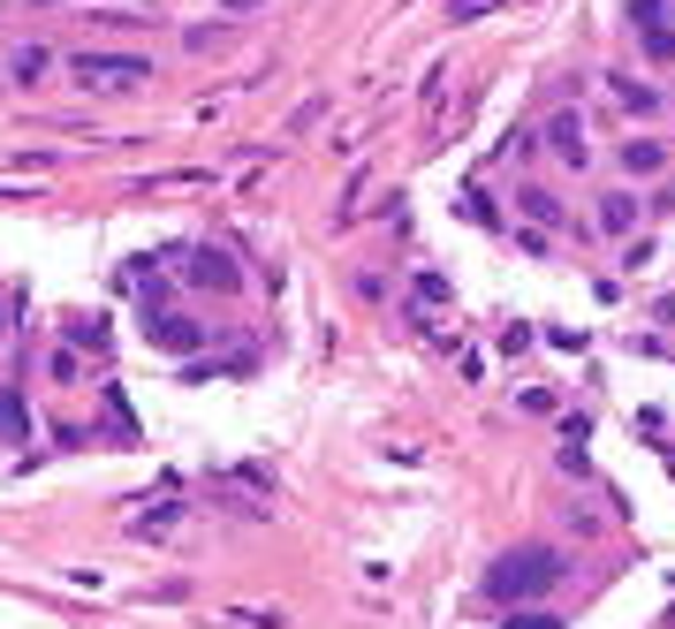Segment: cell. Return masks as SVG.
I'll return each mask as SVG.
<instances>
[{
	"label": "cell",
	"instance_id": "8",
	"mask_svg": "<svg viewBox=\"0 0 675 629\" xmlns=\"http://www.w3.org/2000/svg\"><path fill=\"white\" fill-rule=\"evenodd\" d=\"M516 206H524V220H532V228H562V220H569V206L554 198L547 182H524V190H516Z\"/></svg>",
	"mask_w": 675,
	"mask_h": 629
},
{
	"label": "cell",
	"instance_id": "4",
	"mask_svg": "<svg viewBox=\"0 0 675 629\" xmlns=\"http://www.w3.org/2000/svg\"><path fill=\"white\" fill-rule=\"evenodd\" d=\"M539 144H547V152H554V160H562V168H577V174L592 168V144H585V114H577V107H562V114H554V122L539 129Z\"/></svg>",
	"mask_w": 675,
	"mask_h": 629
},
{
	"label": "cell",
	"instance_id": "15",
	"mask_svg": "<svg viewBox=\"0 0 675 629\" xmlns=\"http://www.w3.org/2000/svg\"><path fill=\"white\" fill-rule=\"evenodd\" d=\"M494 8H508V0H448L456 23H478V16H494Z\"/></svg>",
	"mask_w": 675,
	"mask_h": 629
},
{
	"label": "cell",
	"instance_id": "5",
	"mask_svg": "<svg viewBox=\"0 0 675 629\" xmlns=\"http://www.w3.org/2000/svg\"><path fill=\"white\" fill-rule=\"evenodd\" d=\"M190 289H220V296H236V289H244V266L220 251V243H198V251H190Z\"/></svg>",
	"mask_w": 675,
	"mask_h": 629
},
{
	"label": "cell",
	"instance_id": "11",
	"mask_svg": "<svg viewBox=\"0 0 675 629\" xmlns=\"http://www.w3.org/2000/svg\"><path fill=\"white\" fill-rule=\"evenodd\" d=\"M615 99H623L631 114H661V91H653V84H637V77H615Z\"/></svg>",
	"mask_w": 675,
	"mask_h": 629
},
{
	"label": "cell",
	"instance_id": "2",
	"mask_svg": "<svg viewBox=\"0 0 675 629\" xmlns=\"http://www.w3.org/2000/svg\"><path fill=\"white\" fill-rule=\"evenodd\" d=\"M69 77L85 91H137V84H152V61L145 53H77Z\"/></svg>",
	"mask_w": 675,
	"mask_h": 629
},
{
	"label": "cell",
	"instance_id": "9",
	"mask_svg": "<svg viewBox=\"0 0 675 629\" xmlns=\"http://www.w3.org/2000/svg\"><path fill=\"white\" fill-rule=\"evenodd\" d=\"M668 168V144H661V137H631V144H623V174H631V182H645V174H661Z\"/></svg>",
	"mask_w": 675,
	"mask_h": 629
},
{
	"label": "cell",
	"instance_id": "1",
	"mask_svg": "<svg viewBox=\"0 0 675 629\" xmlns=\"http://www.w3.org/2000/svg\"><path fill=\"white\" fill-rule=\"evenodd\" d=\"M562 577H569L562 546H516V553H502V561L486 569V599H494V607H532V599H547Z\"/></svg>",
	"mask_w": 675,
	"mask_h": 629
},
{
	"label": "cell",
	"instance_id": "14",
	"mask_svg": "<svg viewBox=\"0 0 675 629\" xmlns=\"http://www.w3.org/2000/svg\"><path fill=\"white\" fill-rule=\"evenodd\" d=\"M456 212H470V220H478V228H502V212L486 206V190H464V198H456Z\"/></svg>",
	"mask_w": 675,
	"mask_h": 629
},
{
	"label": "cell",
	"instance_id": "3",
	"mask_svg": "<svg viewBox=\"0 0 675 629\" xmlns=\"http://www.w3.org/2000/svg\"><path fill=\"white\" fill-rule=\"evenodd\" d=\"M145 341L160 349V357H198L212 341L206 319H190V311H160V319H145Z\"/></svg>",
	"mask_w": 675,
	"mask_h": 629
},
{
	"label": "cell",
	"instance_id": "6",
	"mask_svg": "<svg viewBox=\"0 0 675 629\" xmlns=\"http://www.w3.org/2000/svg\"><path fill=\"white\" fill-rule=\"evenodd\" d=\"M637 212H645L637 190H607L599 212H592V228H599V236H615V243H631V236H637Z\"/></svg>",
	"mask_w": 675,
	"mask_h": 629
},
{
	"label": "cell",
	"instance_id": "12",
	"mask_svg": "<svg viewBox=\"0 0 675 629\" xmlns=\"http://www.w3.org/2000/svg\"><path fill=\"white\" fill-rule=\"evenodd\" d=\"M69 349H107V319H61Z\"/></svg>",
	"mask_w": 675,
	"mask_h": 629
},
{
	"label": "cell",
	"instance_id": "13",
	"mask_svg": "<svg viewBox=\"0 0 675 629\" xmlns=\"http://www.w3.org/2000/svg\"><path fill=\"white\" fill-rule=\"evenodd\" d=\"M502 629H562V615H547V607H508Z\"/></svg>",
	"mask_w": 675,
	"mask_h": 629
},
{
	"label": "cell",
	"instance_id": "16",
	"mask_svg": "<svg viewBox=\"0 0 675 629\" xmlns=\"http://www.w3.org/2000/svg\"><path fill=\"white\" fill-rule=\"evenodd\" d=\"M418 303H448V281H440V273H418Z\"/></svg>",
	"mask_w": 675,
	"mask_h": 629
},
{
	"label": "cell",
	"instance_id": "10",
	"mask_svg": "<svg viewBox=\"0 0 675 629\" xmlns=\"http://www.w3.org/2000/svg\"><path fill=\"white\" fill-rule=\"evenodd\" d=\"M8 77H16V84H46V77H53V46H16V53H8Z\"/></svg>",
	"mask_w": 675,
	"mask_h": 629
},
{
	"label": "cell",
	"instance_id": "17",
	"mask_svg": "<svg viewBox=\"0 0 675 629\" xmlns=\"http://www.w3.org/2000/svg\"><path fill=\"white\" fill-rule=\"evenodd\" d=\"M228 8H258V0H228Z\"/></svg>",
	"mask_w": 675,
	"mask_h": 629
},
{
	"label": "cell",
	"instance_id": "7",
	"mask_svg": "<svg viewBox=\"0 0 675 629\" xmlns=\"http://www.w3.org/2000/svg\"><path fill=\"white\" fill-rule=\"evenodd\" d=\"M637 39L653 46V61H675V31H668V0H631Z\"/></svg>",
	"mask_w": 675,
	"mask_h": 629
}]
</instances>
